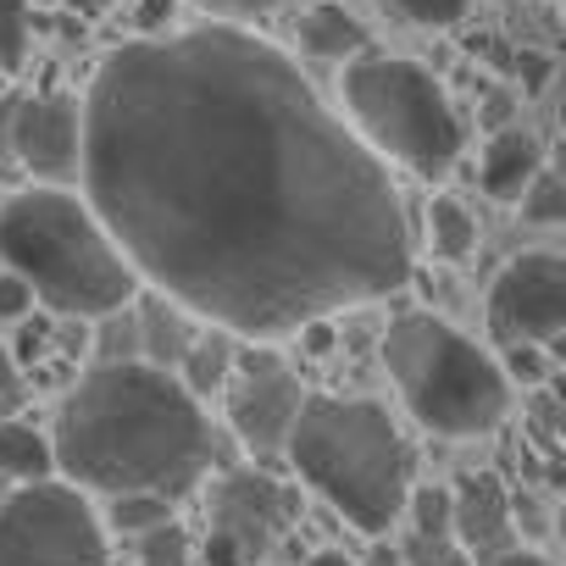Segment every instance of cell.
<instances>
[{
  "instance_id": "8fae6325",
  "label": "cell",
  "mask_w": 566,
  "mask_h": 566,
  "mask_svg": "<svg viewBox=\"0 0 566 566\" xmlns=\"http://www.w3.org/2000/svg\"><path fill=\"white\" fill-rule=\"evenodd\" d=\"M290 522H295V494L272 483L266 472H228L211 489V527L228 533L250 560H261Z\"/></svg>"
},
{
  "instance_id": "7c38bea8",
  "label": "cell",
  "mask_w": 566,
  "mask_h": 566,
  "mask_svg": "<svg viewBox=\"0 0 566 566\" xmlns=\"http://www.w3.org/2000/svg\"><path fill=\"white\" fill-rule=\"evenodd\" d=\"M450 533L472 560H489L494 549L516 544L511 494L500 489L494 472H472V478H461V489H450Z\"/></svg>"
},
{
  "instance_id": "ac0fdd59",
  "label": "cell",
  "mask_w": 566,
  "mask_h": 566,
  "mask_svg": "<svg viewBox=\"0 0 566 566\" xmlns=\"http://www.w3.org/2000/svg\"><path fill=\"white\" fill-rule=\"evenodd\" d=\"M428 239H433V250H439L444 261H467V255L478 250V222L467 217L461 200L439 195V200L428 206Z\"/></svg>"
},
{
  "instance_id": "e0dca14e",
  "label": "cell",
  "mask_w": 566,
  "mask_h": 566,
  "mask_svg": "<svg viewBox=\"0 0 566 566\" xmlns=\"http://www.w3.org/2000/svg\"><path fill=\"white\" fill-rule=\"evenodd\" d=\"M0 478H12V483L56 478L51 433H40L34 422H18V417H0Z\"/></svg>"
},
{
  "instance_id": "83f0119b",
  "label": "cell",
  "mask_w": 566,
  "mask_h": 566,
  "mask_svg": "<svg viewBox=\"0 0 566 566\" xmlns=\"http://www.w3.org/2000/svg\"><path fill=\"white\" fill-rule=\"evenodd\" d=\"M200 566H250V555L228 538V533H206V544H200Z\"/></svg>"
},
{
  "instance_id": "52a82bcc",
  "label": "cell",
  "mask_w": 566,
  "mask_h": 566,
  "mask_svg": "<svg viewBox=\"0 0 566 566\" xmlns=\"http://www.w3.org/2000/svg\"><path fill=\"white\" fill-rule=\"evenodd\" d=\"M0 566H112L106 522L78 483H18L0 500Z\"/></svg>"
},
{
  "instance_id": "ffe728a7",
  "label": "cell",
  "mask_w": 566,
  "mask_h": 566,
  "mask_svg": "<svg viewBox=\"0 0 566 566\" xmlns=\"http://www.w3.org/2000/svg\"><path fill=\"white\" fill-rule=\"evenodd\" d=\"M139 538V566H195V538L167 516V522H156V527H145V533H134Z\"/></svg>"
},
{
  "instance_id": "4fadbf2b",
  "label": "cell",
  "mask_w": 566,
  "mask_h": 566,
  "mask_svg": "<svg viewBox=\"0 0 566 566\" xmlns=\"http://www.w3.org/2000/svg\"><path fill=\"white\" fill-rule=\"evenodd\" d=\"M544 167V150L527 128H500L489 145H483V161H478V184L489 200L500 206H516L522 189L533 184V172Z\"/></svg>"
},
{
  "instance_id": "6da1fadb",
  "label": "cell",
  "mask_w": 566,
  "mask_h": 566,
  "mask_svg": "<svg viewBox=\"0 0 566 566\" xmlns=\"http://www.w3.org/2000/svg\"><path fill=\"white\" fill-rule=\"evenodd\" d=\"M78 112V184L134 277L233 339H295L411 277L389 161L244 23L112 51Z\"/></svg>"
},
{
  "instance_id": "4dcf8cb0",
  "label": "cell",
  "mask_w": 566,
  "mask_h": 566,
  "mask_svg": "<svg viewBox=\"0 0 566 566\" xmlns=\"http://www.w3.org/2000/svg\"><path fill=\"white\" fill-rule=\"evenodd\" d=\"M172 18V0H139V29H161Z\"/></svg>"
},
{
  "instance_id": "d6986e66",
  "label": "cell",
  "mask_w": 566,
  "mask_h": 566,
  "mask_svg": "<svg viewBox=\"0 0 566 566\" xmlns=\"http://www.w3.org/2000/svg\"><path fill=\"white\" fill-rule=\"evenodd\" d=\"M167 516H172L167 494H139V489L134 494H106V527H117V533H145Z\"/></svg>"
},
{
  "instance_id": "3957f363",
  "label": "cell",
  "mask_w": 566,
  "mask_h": 566,
  "mask_svg": "<svg viewBox=\"0 0 566 566\" xmlns=\"http://www.w3.org/2000/svg\"><path fill=\"white\" fill-rule=\"evenodd\" d=\"M0 261L56 317H106L139 295L117 239L67 184H34L0 200Z\"/></svg>"
},
{
  "instance_id": "44dd1931",
  "label": "cell",
  "mask_w": 566,
  "mask_h": 566,
  "mask_svg": "<svg viewBox=\"0 0 566 566\" xmlns=\"http://www.w3.org/2000/svg\"><path fill=\"white\" fill-rule=\"evenodd\" d=\"M522 217L527 222H538V228H555L560 217H566V184H560V172L555 167H538L533 172V184L522 189Z\"/></svg>"
},
{
  "instance_id": "484cf974",
  "label": "cell",
  "mask_w": 566,
  "mask_h": 566,
  "mask_svg": "<svg viewBox=\"0 0 566 566\" xmlns=\"http://www.w3.org/2000/svg\"><path fill=\"white\" fill-rule=\"evenodd\" d=\"M34 312V290L18 272H0V323H23Z\"/></svg>"
},
{
  "instance_id": "5b68a950",
  "label": "cell",
  "mask_w": 566,
  "mask_h": 566,
  "mask_svg": "<svg viewBox=\"0 0 566 566\" xmlns=\"http://www.w3.org/2000/svg\"><path fill=\"white\" fill-rule=\"evenodd\" d=\"M384 367L406 411L417 417V428L439 439L494 433L511 411V378L500 373V361L478 350V339H467L461 328L428 312H406L389 323Z\"/></svg>"
},
{
  "instance_id": "f546056e",
  "label": "cell",
  "mask_w": 566,
  "mask_h": 566,
  "mask_svg": "<svg viewBox=\"0 0 566 566\" xmlns=\"http://www.w3.org/2000/svg\"><path fill=\"white\" fill-rule=\"evenodd\" d=\"M478 566H555V560L538 555V549H527V544H505V549H494V555L478 560Z\"/></svg>"
},
{
  "instance_id": "2e32d148",
  "label": "cell",
  "mask_w": 566,
  "mask_h": 566,
  "mask_svg": "<svg viewBox=\"0 0 566 566\" xmlns=\"http://www.w3.org/2000/svg\"><path fill=\"white\" fill-rule=\"evenodd\" d=\"M228 373H233V334H222V328L195 334V339H189V350H184V356H178V367H172V378H178L195 400L222 395Z\"/></svg>"
},
{
  "instance_id": "836d02e7",
  "label": "cell",
  "mask_w": 566,
  "mask_h": 566,
  "mask_svg": "<svg viewBox=\"0 0 566 566\" xmlns=\"http://www.w3.org/2000/svg\"><path fill=\"white\" fill-rule=\"evenodd\" d=\"M67 7H73L78 18H101L106 7H117V0H67Z\"/></svg>"
},
{
  "instance_id": "ba28073f",
  "label": "cell",
  "mask_w": 566,
  "mask_h": 566,
  "mask_svg": "<svg viewBox=\"0 0 566 566\" xmlns=\"http://www.w3.org/2000/svg\"><path fill=\"white\" fill-rule=\"evenodd\" d=\"M560 328H566V261L555 250L516 255L489 290L494 345H544V350H555Z\"/></svg>"
},
{
  "instance_id": "cb8c5ba5",
  "label": "cell",
  "mask_w": 566,
  "mask_h": 566,
  "mask_svg": "<svg viewBox=\"0 0 566 566\" xmlns=\"http://www.w3.org/2000/svg\"><path fill=\"white\" fill-rule=\"evenodd\" d=\"M389 7H395L400 18L422 23V29H450V23H461V18H467L472 0H389Z\"/></svg>"
},
{
  "instance_id": "9c48e42d",
  "label": "cell",
  "mask_w": 566,
  "mask_h": 566,
  "mask_svg": "<svg viewBox=\"0 0 566 566\" xmlns=\"http://www.w3.org/2000/svg\"><path fill=\"white\" fill-rule=\"evenodd\" d=\"M0 150L23 161L40 184H78L84 112L73 95H29L0 106Z\"/></svg>"
},
{
  "instance_id": "5bb4252c",
  "label": "cell",
  "mask_w": 566,
  "mask_h": 566,
  "mask_svg": "<svg viewBox=\"0 0 566 566\" xmlns=\"http://www.w3.org/2000/svg\"><path fill=\"white\" fill-rule=\"evenodd\" d=\"M134 339H139V361L172 373L178 356H184L189 339H195V323H189L184 306H172L167 295L145 290V295H134Z\"/></svg>"
},
{
  "instance_id": "d6a6232c",
  "label": "cell",
  "mask_w": 566,
  "mask_h": 566,
  "mask_svg": "<svg viewBox=\"0 0 566 566\" xmlns=\"http://www.w3.org/2000/svg\"><path fill=\"white\" fill-rule=\"evenodd\" d=\"M306 566H361V560L345 549H317V555H306Z\"/></svg>"
},
{
  "instance_id": "1f68e13d",
  "label": "cell",
  "mask_w": 566,
  "mask_h": 566,
  "mask_svg": "<svg viewBox=\"0 0 566 566\" xmlns=\"http://www.w3.org/2000/svg\"><path fill=\"white\" fill-rule=\"evenodd\" d=\"M516 73L527 78V90H538V84H544V73H549V62H544V56H533V51H522V56H516Z\"/></svg>"
},
{
  "instance_id": "30bf717a",
  "label": "cell",
  "mask_w": 566,
  "mask_h": 566,
  "mask_svg": "<svg viewBox=\"0 0 566 566\" xmlns=\"http://www.w3.org/2000/svg\"><path fill=\"white\" fill-rule=\"evenodd\" d=\"M228 428L239 433V444L250 455H283V439H290V422L306 400L301 378L283 367L272 350H255L244 361H233L228 384Z\"/></svg>"
},
{
  "instance_id": "f1b7e54d",
  "label": "cell",
  "mask_w": 566,
  "mask_h": 566,
  "mask_svg": "<svg viewBox=\"0 0 566 566\" xmlns=\"http://www.w3.org/2000/svg\"><path fill=\"white\" fill-rule=\"evenodd\" d=\"M18 406H23V373H18L12 350L0 345V417H12Z\"/></svg>"
},
{
  "instance_id": "8992f818",
  "label": "cell",
  "mask_w": 566,
  "mask_h": 566,
  "mask_svg": "<svg viewBox=\"0 0 566 566\" xmlns=\"http://www.w3.org/2000/svg\"><path fill=\"white\" fill-rule=\"evenodd\" d=\"M339 95L361 145L384 161H400L417 178H444L467 150V128L450 95L428 67L406 56H378V51L350 56Z\"/></svg>"
},
{
  "instance_id": "277c9868",
  "label": "cell",
  "mask_w": 566,
  "mask_h": 566,
  "mask_svg": "<svg viewBox=\"0 0 566 566\" xmlns=\"http://www.w3.org/2000/svg\"><path fill=\"white\" fill-rule=\"evenodd\" d=\"M283 455L301 472V483L328 500L356 533H389L406 516L411 494V444L400 422L378 400L350 395H306Z\"/></svg>"
},
{
  "instance_id": "d4e9b609",
  "label": "cell",
  "mask_w": 566,
  "mask_h": 566,
  "mask_svg": "<svg viewBox=\"0 0 566 566\" xmlns=\"http://www.w3.org/2000/svg\"><path fill=\"white\" fill-rule=\"evenodd\" d=\"M500 373L511 384H544V345H505Z\"/></svg>"
},
{
  "instance_id": "7a4b0ae2",
  "label": "cell",
  "mask_w": 566,
  "mask_h": 566,
  "mask_svg": "<svg viewBox=\"0 0 566 566\" xmlns=\"http://www.w3.org/2000/svg\"><path fill=\"white\" fill-rule=\"evenodd\" d=\"M51 455L84 494H167L184 500L217 461L206 406L139 356L101 361L73 384L51 422Z\"/></svg>"
},
{
  "instance_id": "603a6c76",
  "label": "cell",
  "mask_w": 566,
  "mask_h": 566,
  "mask_svg": "<svg viewBox=\"0 0 566 566\" xmlns=\"http://www.w3.org/2000/svg\"><path fill=\"white\" fill-rule=\"evenodd\" d=\"M406 511H411V533H428V538H444L450 533V489H411L406 494Z\"/></svg>"
},
{
  "instance_id": "7402d4cb",
  "label": "cell",
  "mask_w": 566,
  "mask_h": 566,
  "mask_svg": "<svg viewBox=\"0 0 566 566\" xmlns=\"http://www.w3.org/2000/svg\"><path fill=\"white\" fill-rule=\"evenodd\" d=\"M29 62V0H0V73H23Z\"/></svg>"
},
{
  "instance_id": "9a60e30c",
  "label": "cell",
  "mask_w": 566,
  "mask_h": 566,
  "mask_svg": "<svg viewBox=\"0 0 566 566\" xmlns=\"http://www.w3.org/2000/svg\"><path fill=\"white\" fill-rule=\"evenodd\" d=\"M301 51L317 56V62H350V56L367 51V29L345 7H334V0H328V7H312L301 18Z\"/></svg>"
},
{
  "instance_id": "4316f807",
  "label": "cell",
  "mask_w": 566,
  "mask_h": 566,
  "mask_svg": "<svg viewBox=\"0 0 566 566\" xmlns=\"http://www.w3.org/2000/svg\"><path fill=\"white\" fill-rule=\"evenodd\" d=\"M206 7H211L222 23H255V18H266V12H283L290 0H206Z\"/></svg>"
}]
</instances>
